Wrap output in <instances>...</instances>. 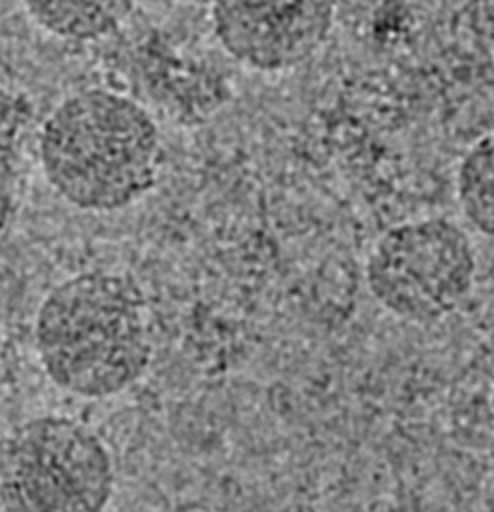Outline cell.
<instances>
[{"mask_svg":"<svg viewBox=\"0 0 494 512\" xmlns=\"http://www.w3.org/2000/svg\"><path fill=\"white\" fill-rule=\"evenodd\" d=\"M34 342L46 376L80 398H108L150 366L146 300L126 274L86 270L56 284L42 300Z\"/></svg>","mask_w":494,"mask_h":512,"instance_id":"cell-1","label":"cell"},{"mask_svg":"<svg viewBox=\"0 0 494 512\" xmlns=\"http://www.w3.org/2000/svg\"><path fill=\"white\" fill-rule=\"evenodd\" d=\"M52 190L74 208L116 212L142 200L160 168V130L136 100L88 88L64 98L38 140Z\"/></svg>","mask_w":494,"mask_h":512,"instance_id":"cell-2","label":"cell"},{"mask_svg":"<svg viewBox=\"0 0 494 512\" xmlns=\"http://www.w3.org/2000/svg\"><path fill=\"white\" fill-rule=\"evenodd\" d=\"M114 492L106 444L68 416H36L0 442L2 512H104Z\"/></svg>","mask_w":494,"mask_h":512,"instance_id":"cell-3","label":"cell"},{"mask_svg":"<svg viewBox=\"0 0 494 512\" xmlns=\"http://www.w3.org/2000/svg\"><path fill=\"white\" fill-rule=\"evenodd\" d=\"M476 268L470 236L456 222L434 216L388 228L370 248L364 278L388 314L434 324L466 302Z\"/></svg>","mask_w":494,"mask_h":512,"instance_id":"cell-4","label":"cell"},{"mask_svg":"<svg viewBox=\"0 0 494 512\" xmlns=\"http://www.w3.org/2000/svg\"><path fill=\"white\" fill-rule=\"evenodd\" d=\"M336 0H212L222 50L254 72H288L316 56L334 26Z\"/></svg>","mask_w":494,"mask_h":512,"instance_id":"cell-5","label":"cell"},{"mask_svg":"<svg viewBox=\"0 0 494 512\" xmlns=\"http://www.w3.org/2000/svg\"><path fill=\"white\" fill-rule=\"evenodd\" d=\"M28 16L64 40H96L112 34L136 0H22Z\"/></svg>","mask_w":494,"mask_h":512,"instance_id":"cell-6","label":"cell"},{"mask_svg":"<svg viewBox=\"0 0 494 512\" xmlns=\"http://www.w3.org/2000/svg\"><path fill=\"white\" fill-rule=\"evenodd\" d=\"M456 198L468 224L494 242V134L464 152L456 170Z\"/></svg>","mask_w":494,"mask_h":512,"instance_id":"cell-7","label":"cell"},{"mask_svg":"<svg viewBox=\"0 0 494 512\" xmlns=\"http://www.w3.org/2000/svg\"><path fill=\"white\" fill-rule=\"evenodd\" d=\"M490 408H492V416H494V378H492V388H490Z\"/></svg>","mask_w":494,"mask_h":512,"instance_id":"cell-8","label":"cell"}]
</instances>
